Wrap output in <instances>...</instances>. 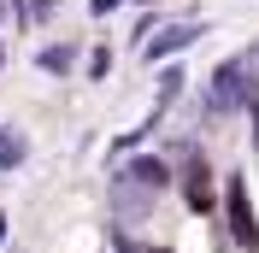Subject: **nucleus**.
Instances as JSON below:
<instances>
[{"label": "nucleus", "instance_id": "obj_8", "mask_svg": "<svg viewBox=\"0 0 259 253\" xmlns=\"http://www.w3.org/2000/svg\"><path fill=\"white\" fill-rule=\"evenodd\" d=\"M177 89H183V71H177V65H165V77H159V112L177 100Z\"/></svg>", "mask_w": 259, "mask_h": 253}, {"label": "nucleus", "instance_id": "obj_10", "mask_svg": "<svg viewBox=\"0 0 259 253\" xmlns=\"http://www.w3.org/2000/svg\"><path fill=\"white\" fill-rule=\"evenodd\" d=\"M242 71L253 77V89H259V48H247V53H242Z\"/></svg>", "mask_w": 259, "mask_h": 253}, {"label": "nucleus", "instance_id": "obj_12", "mask_svg": "<svg viewBox=\"0 0 259 253\" xmlns=\"http://www.w3.org/2000/svg\"><path fill=\"white\" fill-rule=\"evenodd\" d=\"M0 241H6V212H0Z\"/></svg>", "mask_w": 259, "mask_h": 253}, {"label": "nucleus", "instance_id": "obj_11", "mask_svg": "<svg viewBox=\"0 0 259 253\" xmlns=\"http://www.w3.org/2000/svg\"><path fill=\"white\" fill-rule=\"evenodd\" d=\"M118 6H124V0H95V18H112Z\"/></svg>", "mask_w": 259, "mask_h": 253}, {"label": "nucleus", "instance_id": "obj_6", "mask_svg": "<svg viewBox=\"0 0 259 253\" xmlns=\"http://www.w3.org/2000/svg\"><path fill=\"white\" fill-rule=\"evenodd\" d=\"M130 177H136V183H147V189L159 194L165 183H171V165H165V159H153V153H142V159H130Z\"/></svg>", "mask_w": 259, "mask_h": 253}, {"label": "nucleus", "instance_id": "obj_9", "mask_svg": "<svg viewBox=\"0 0 259 253\" xmlns=\"http://www.w3.org/2000/svg\"><path fill=\"white\" fill-rule=\"evenodd\" d=\"M0 165H24V136L18 142H0Z\"/></svg>", "mask_w": 259, "mask_h": 253}, {"label": "nucleus", "instance_id": "obj_13", "mask_svg": "<svg viewBox=\"0 0 259 253\" xmlns=\"http://www.w3.org/2000/svg\"><path fill=\"white\" fill-rule=\"evenodd\" d=\"M0 59H6V53H0Z\"/></svg>", "mask_w": 259, "mask_h": 253}, {"label": "nucleus", "instance_id": "obj_4", "mask_svg": "<svg viewBox=\"0 0 259 253\" xmlns=\"http://www.w3.org/2000/svg\"><path fill=\"white\" fill-rule=\"evenodd\" d=\"M183 200H189V212H212V177H206V159L189 147V159H183Z\"/></svg>", "mask_w": 259, "mask_h": 253}, {"label": "nucleus", "instance_id": "obj_1", "mask_svg": "<svg viewBox=\"0 0 259 253\" xmlns=\"http://www.w3.org/2000/svg\"><path fill=\"white\" fill-rule=\"evenodd\" d=\"M253 77L242 71V59H230V65H218L212 71V89H206V106L224 118V112H242V106H253Z\"/></svg>", "mask_w": 259, "mask_h": 253}, {"label": "nucleus", "instance_id": "obj_5", "mask_svg": "<svg viewBox=\"0 0 259 253\" xmlns=\"http://www.w3.org/2000/svg\"><path fill=\"white\" fill-rule=\"evenodd\" d=\"M200 30H206V24H171V30H159L153 41H147V59L159 65V59H171V53L194 48V41H200Z\"/></svg>", "mask_w": 259, "mask_h": 253}, {"label": "nucleus", "instance_id": "obj_3", "mask_svg": "<svg viewBox=\"0 0 259 253\" xmlns=\"http://www.w3.org/2000/svg\"><path fill=\"white\" fill-rule=\"evenodd\" d=\"M147 206H153V189L136 183L130 171H118V177H112V218L136 224V218H147Z\"/></svg>", "mask_w": 259, "mask_h": 253}, {"label": "nucleus", "instance_id": "obj_2", "mask_svg": "<svg viewBox=\"0 0 259 253\" xmlns=\"http://www.w3.org/2000/svg\"><path fill=\"white\" fill-rule=\"evenodd\" d=\"M224 206H230V230H236V247L259 253V224H253V206H247V183H242V177H230Z\"/></svg>", "mask_w": 259, "mask_h": 253}, {"label": "nucleus", "instance_id": "obj_7", "mask_svg": "<svg viewBox=\"0 0 259 253\" xmlns=\"http://www.w3.org/2000/svg\"><path fill=\"white\" fill-rule=\"evenodd\" d=\"M41 71L48 77H65L71 71V48H41Z\"/></svg>", "mask_w": 259, "mask_h": 253}]
</instances>
